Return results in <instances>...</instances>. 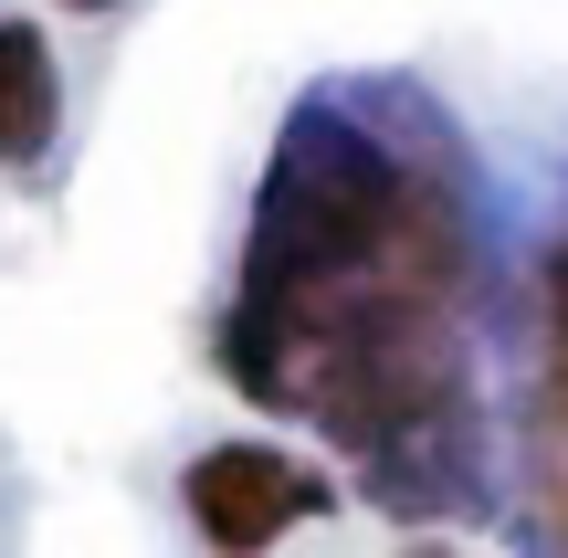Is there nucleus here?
<instances>
[{
  "label": "nucleus",
  "mask_w": 568,
  "mask_h": 558,
  "mask_svg": "<svg viewBox=\"0 0 568 558\" xmlns=\"http://www.w3.org/2000/svg\"><path fill=\"white\" fill-rule=\"evenodd\" d=\"M105 11H126V0H63V21H105Z\"/></svg>",
  "instance_id": "423d86ee"
},
{
  "label": "nucleus",
  "mask_w": 568,
  "mask_h": 558,
  "mask_svg": "<svg viewBox=\"0 0 568 558\" xmlns=\"http://www.w3.org/2000/svg\"><path fill=\"white\" fill-rule=\"evenodd\" d=\"M347 496L379 506V517H400L410 538H443L453 517H485L495 506V454H485V400H464V412L422 422V433L379 443V454L347 475Z\"/></svg>",
  "instance_id": "f03ea898"
},
{
  "label": "nucleus",
  "mask_w": 568,
  "mask_h": 558,
  "mask_svg": "<svg viewBox=\"0 0 568 558\" xmlns=\"http://www.w3.org/2000/svg\"><path fill=\"white\" fill-rule=\"evenodd\" d=\"M53 138H63V63H53V32L0 11V169H32Z\"/></svg>",
  "instance_id": "7ed1b4c3"
},
{
  "label": "nucleus",
  "mask_w": 568,
  "mask_h": 558,
  "mask_svg": "<svg viewBox=\"0 0 568 558\" xmlns=\"http://www.w3.org/2000/svg\"><path fill=\"white\" fill-rule=\"evenodd\" d=\"M347 506V475H326L316 454L295 443H264V433H232V443H201L180 464V517L201 558H274L295 527L337 517Z\"/></svg>",
  "instance_id": "f257e3e1"
},
{
  "label": "nucleus",
  "mask_w": 568,
  "mask_h": 558,
  "mask_svg": "<svg viewBox=\"0 0 568 558\" xmlns=\"http://www.w3.org/2000/svg\"><path fill=\"white\" fill-rule=\"evenodd\" d=\"M537 348H548V379L537 390L568 400V211H558V243L537 253Z\"/></svg>",
  "instance_id": "20e7f679"
},
{
  "label": "nucleus",
  "mask_w": 568,
  "mask_h": 558,
  "mask_svg": "<svg viewBox=\"0 0 568 558\" xmlns=\"http://www.w3.org/2000/svg\"><path fill=\"white\" fill-rule=\"evenodd\" d=\"M389 558H464V538H400Z\"/></svg>",
  "instance_id": "39448f33"
}]
</instances>
